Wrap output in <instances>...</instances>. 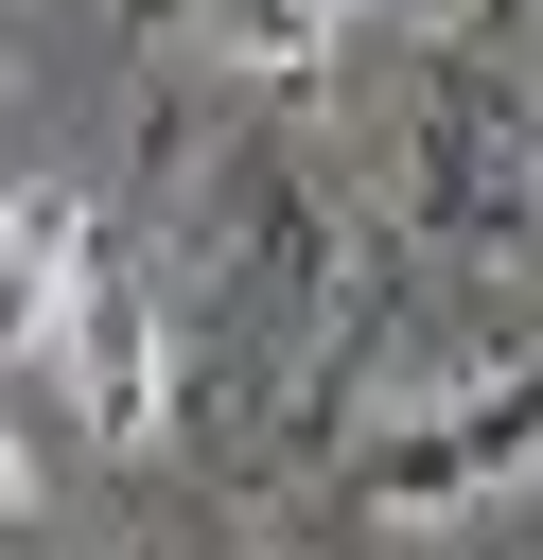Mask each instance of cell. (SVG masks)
Listing matches in <instances>:
<instances>
[{
  "instance_id": "1",
  "label": "cell",
  "mask_w": 543,
  "mask_h": 560,
  "mask_svg": "<svg viewBox=\"0 0 543 560\" xmlns=\"http://www.w3.org/2000/svg\"><path fill=\"white\" fill-rule=\"evenodd\" d=\"M543 472V350H508V368H455V385H420V402H385V438H368V508L385 525H455V508H490V490H525Z\"/></svg>"
},
{
  "instance_id": "2",
  "label": "cell",
  "mask_w": 543,
  "mask_h": 560,
  "mask_svg": "<svg viewBox=\"0 0 543 560\" xmlns=\"http://www.w3.org/2000/svg\"><path fill=\"white\" fill-rule=\"evenodd\" d=\"M403 228L438 262H525L543 245V105L525 88H438L403 140Z\"/></svg>"
},
{
  "instance_id": "3",
  "label": "cell",
  "mask_w": 543,
  "mask_h": 560,
  "mask_svg": "<svg viewBox=\"0 0 543 560\" xmlns=\"http://www.w3.org/2000/svg\"><path fill=\"white\" fill-rule=\"evenodd\" d=\"M53 385H70V420L105 438V455H140L158 420H175V332H158V280H123L105 245H88V280H70V315H53V350H35Z\"/></svg>"
},
{
  "instance_id": "4",
  "label": "cell",
  "mask_w": 543,
  "mask_h": 560,
  "mask_svg": "<svg viewBox=\"0 0 543 560\" xmlns=\"http://www.w3.org/2000/svg\"><path fill=\"white\" fill-rule=\"evenodd\" d=\"M70 280H88V210H70V175H0V368L53 350Z\"/></svg>"
},
{
  "instance_id": "5",
  "label": "cell",
  "mask_w": 543,
  "mask_h": 560,
  "mask_svg": "<svg viewBox=\"0 0 543 560\" xmlns=\"http://www.w3.org/2000/svg\"><path fill=\"white\" fill-rule=\"evenodd\" d=\"M210 35H228V70H263V88H315V70L350 52V0H210Z\"/></svg>"
}]
</instances>
